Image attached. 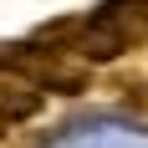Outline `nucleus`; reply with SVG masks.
Instances as JSON below:
<instances>
[{
    "label": "nucleus",
    "instance_id": "obj_2",
    "mask_svg": "<svg viewBox=\"0 0 148 148\" xmlns=\"http://www.w3.org/2000/svg\"><path fill=\"white\" fill-rule=\"evenodd\" d=\"M0 72H15L26 77L31 87H41L46 97H77V92H87L92 72L87 61L66 56V51H51L41 41H0Z\"/></svg>",
    "mask_w": 148,
    "mask_h": 148
},
{
    "label": "nucleus",
    "instance_id": "obj_1",
    "mask_svg": "<svg viewBox=\"0 0 148 148\" xmlns=\"http://www.w3.org/2000/svg\"><path fill=\"white\" fill-rule=\"evenodd\" d=\"M143 41H148V0H102L97 10L77 15L66 56L87 61V66H102V61H123Z\"/></svg>",
    "mask_w": 148,
    "mask_h": 148
},
{
    "label": "nucleus",
    "instance_id": "obj_3",
    "mask_svg": "<svg viewBox=\"0 0 148 148\" xmlns=\"http://www.w3.org/2000/svg\"><path fill=\"white\" fill-rule=\"evenodd\" d=\"M5 128H10V123H5V118H0V133H5Z\"/></svg>",
    "mask_w": 148,
    "mask_h": 148
}]
</instances>
